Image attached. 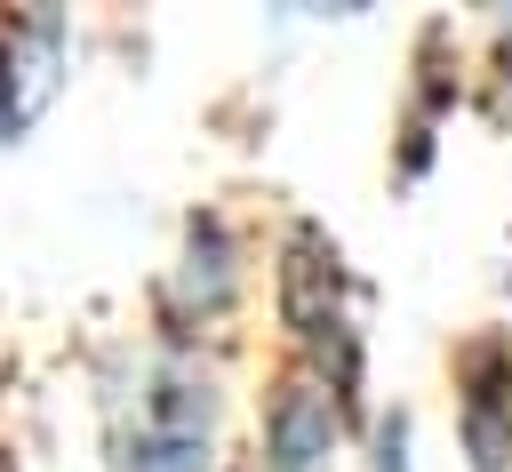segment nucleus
<instances>
[{
    "mask_svg": "<svg viewBox=\"0 0 512 472\" xmlns=\"http://www.w3.org/2000/svg\"><path fill=\"white\" fill-rule=\"evenodd\" d=\"M200 464H208V384L192 368H160L144 392L128 472H200Z\"/></svg>",
    "mask_w": 512,
    "mask_h": 472,
    "instance_id": "nucleus-1",
    "label": "nucleus"
},
{
    "mask_svg": "<svg viewBox=\"0 0 512 472\" xmlns=\"http://www.w3.org/2000/svg\"><path fill=\"white\" fill-rule=\"evenodd\" d=\"M56 56H64V16L56 8H32L0 32V128H24L48 88H56Z\"/></svg>",
    "mask_w": 512,
    "mask_h": 472,
    "instance_id": "nucleus-2",
    "label": "nucleus"
},
{
    "mask_svg": "<svg viewBox=\"0 0 512 472\" xmlns=\"http://www.w3.org/2000/svg\"><path fill=\"white\" fill-rule=\"evenodd\" d=\"M304 416H320V400L296 384V392L280 400V416H272V456H280V472H312V456H328V424H304Z\"/></svg>",
    "mask_w": 512,
    "mask_h": 472,
    "instance_id": "nucleus-3",
    "label": "nucleus"
}]
</instances>
